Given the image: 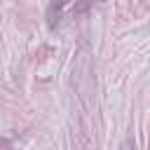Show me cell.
<instances>
[{"instance_id": "obj_1", "label": "cell", "mask_w": 150, "mask_h": 150, "mask_svg": "<svg viewBox=\"0 0 150 150\" xmlns=\"http://www.w3.org/2000/svg\"><path fill=\"white\" fill-rule=\"evenodd\" d=\"M66 2H68V0H52V2H49L47 19H49V26H52V28L56 26V21H59V16H61V9L66 7Z\"/></svg>"}, {"instance_id": "obj_2", "label": "cell", "mask_w": 150, "mask_h": 150, "mask_svg": "<svg viewBox=\"0 0 150 150\" xmlns=\"http://www.w3.org/2000/svg\"><path fill=\"white\" fill-rule=\"evenodd\" d=\"M120 150H134V143H124V145H122Z\"/></svg>"}, {"instance_id": "obj_3", "label": "cell", "mask_w": 150, "mask_h": 150, "mask_svg": "<svg viewBox=\"0 0 150 150\" xmlns=\"http://www.w3.org/2000/svg\"><path fill=\"white\" fill-rule=\"evenodd\" d=\"M89 2H98V0H89Z\"/></svg>"}]
</instances>
